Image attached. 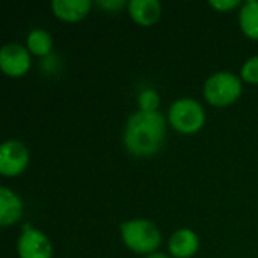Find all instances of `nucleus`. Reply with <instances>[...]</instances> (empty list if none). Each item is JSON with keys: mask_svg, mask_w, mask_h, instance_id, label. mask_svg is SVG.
<instances>
[{"mask_svg": "<svg viewBox=\"0 0 258 258\" xmlns=\"http://www.w3.org/2000/svg\"><path fill=\"white\" fill-rule=\"evenodd\" d=\"M240 92V79L228 71L213 74L204 85V95L215 106H227L236 101Z\"/></svg>", "mask_w": 258, "mask_h": 258, "instance_id": "3", "label": "nucleus"}, {"mask_svg": "<svg viewBox=\"0 0 258 258\" xmlns=\"http://www.w3.org/2000/svg\"><path fill=\"white\" fill-rule=\"evenodd\" d=\"M21 200L8 187H0V224L3 227L17 222L21 218Z\"/></svg>", "mask_w": 258, "mask_h": 258, "instance_id": "9", "label": "nucleus"}, {"mask_svg": "<svg viewBox=\"0 0 258 258\" xmlns=\"http://www.w3.org/2000/svg\"><path fill=\"white\" fill-rule=\"evenodd\" d=\"M210 5L219 11H227V9H233L239 5V0H212Z\"/></svg>", "mask_w": 258, "mask_h": 258, "instance_id": "16", "label": "nucleus"}, {"mask_svg": "<svg viewBox=\"0 0 258 258\" xmlns=\"http://www.w3.org/2000/svg\"><path fill=\"white\" fill-rule=\"evenodd\" d=\"M128 11L135 21L142 26H151L160 17V3L157 0H132Z\"/></svg>", "mask_w": 258, "mask_h": 258, "instance_id": "10", "label": "nucleus"}, {"mask_svg": "<svg viewBox=\"0 0 258 258\" xmlns=\"http://www.w3.org/2000/svg\"><path fill=\"white\" fill-rule=\"evenodd\" d=\"M139 104H141V110L145 112H156L157 106H159V95L156 91L153 89H145L141 97H139Z\"/></svg>", "mask_w": 258, "mask_h": 258, "instance_id": "14", "label": "nucleus"}, {"mask_svg": "<svg viewBox=\"0 0 258 258\" xmlns=\"http://www.w3.org/2000/svg\"><path fill=\"white\" fill-rule=\"evenodd\" d=\"M147 258H169V257H168V255H165V254L157 252V254H151V255H148Z\"/></svg>", "mask_w": 258, "mask_h": 258, "instance_id": "18", "label": "nucleus"}, {"mask_svg": "<svg viewBox=\"0 0 258 258\" xmlns=\"http://www.w3.org/2000/svg\"><path fill=\"white\" fill-rule=\"evenodd\" d=\"M198 246H200L198 236L189 228H183V230L175 231L169 239V252L174 257H192L197 252Z\"/></svg>", "mask_w": 258, "mask_h": 258, "instance_id": "8", "label": "nucleus"}, {"mask_svg": "<svg viewBox=\"0 0 258 258\" xmlns=\"http://www.w3.org/2000/svg\"><path fill=\"white\" fill-rule=\"evenodd\" d=\"M204 110L200 103L190 98L178 100L169 109V121L181 133H195L204 124Z\"/></svg>", "mask_w": 258, "mask_h": 258, "instance_id": "4", "label": "nucleus"}, {"mask_svg": "<svg viewBox=\"0 0 258 258\" xmlns=\"http://www.w3.org/2000/svg\"><path fill=\"white\" fill-rule=\"evenodd\" d=\"M98 5L103 6V8H107V9H116V8H122L124 2L122 0H112V2L101 0V2H98Z\"/></svg>", "mask_w": 258, "mask_h": 258, "instance_id": "17", "label": "nucleus"}, {"mask_svg": "<svg viewBox=\"0 0 258 258\" xmlns=\"http://www.w3.org/2000/svg\"><path fill=\"white\" fill-rule=\"evenodd\" d=\"M91 8L89 0H54L53 11L54 14L67 21H77L83 18Z\"/></svg>", "mask_w": 258, "mask_h": 258, "instance_id": "11", "label": "nucleus"}, {"mask_svg": "<svg viewBox=\"0 0 258 258\" xmlns=\"http://www.w3.org/2000/svg\"><path fill=\"white\" fill-rule=\"evenodd\" d=\"M121 234L122 240L125 245L141 254L153 252L159 245H160V233L157 227L148 221L136 219V221H128L121 225Z\"/></svg>", "mask_w": 258, "mask_h": 258, "instance_id": "2", "label": "nucleus"}, {"mask_svg": "<svg viewBox=\"0 0 258 258\" xmlns=\"http://www.w3.org/2000/svg\"><path fill=\"white\" fill-rule=\"evenodd\" d=\"M242 77L249 83H258V56L248 59L242 67Z\"/></svg>", "mask_w": 258, "mask_h": 258, "instance_id": "15", "label": "nucleus"}, {"mask_svg": "<svg viewBox=\"0 0 258 258\" xmlns=\"http://www.w3.org/2000/svg\"><path fill=\"white\" fill-rule=\"evenodd\" d=\"M27 47L38 56H45L51 50V36L41 29L32 30L27 36Z\"/></svg>", "mask_w": 258, "mask_h": 258, "instance_id": "13", "label": "nucleus"}, {"mask_svg": "<svg viewBox=\"0 0 258 258\" xmlns=\"http://www.w3.org/2000/svg\"><path fill=\"white\" fill-rule=\"evenodd\" d=\"M18 254L21 258H50V240L45 237V234L26 224L23 227V234L18 240Z\"/></svg>", "mask_w": 258, "mask_h": 258, "instance_id": "5", "label": "nucleus"}, {"mask_svg": "<svg viewBox=\"0 0 258 258\" xmlns=\"http://www.w3.org/2000/svg\"><path fill=\"white\" fill-rule=\"evenodd\" d=\"M30 67V57L24 47L18 44H6L0 51V68L5 74L18 77Z\"/></svg>", "mask_w": 258, "mask_h": 258, "instance_id": "7", "label": "nucleus"}, {"mask_svg": "<svg viewBox=\"0 0 258 258\" xmlns=\"http://www.w3.org/2000/svg\"><path fill=\"white\" fill-rule=\"evenodd\" d=\"M240 26L249 38L258 39V0H249L242 6Z\"/></svg>", "mask_w": 258, "mask_h": 258, "instance_id": "12", "label": "nucleus"}, {"mask_svg": "<svg viewBox=\"0 0 258 258\" xmlns=\"http://www.w3.org/2000/svg\"><path fill=\"white\" fill-rule=\"evenodd\" d=\"M29 162L27 148L18 141H6L0 148V172L3 175L20 174Z\"/></svg>", "mask_w": 258, "mask_h": 258, "instance_id": "6", "label": "nucleus"}, {"mask_svg": "<svg viewBox=\"0 0 258 258\" xmlns=\"http://www.w3.org/2000/svg\"><path fill=\"white\" fill-rule=\"evenodd\" d=\"M165 119L157 110H139L128 118L124 142L132 154L151 156L162 147L165 141Z\"/></svg>", "mask_w": 258, "mask_h": 258, "instance_id": "1", "label": "nucleus"}]
</instances>
